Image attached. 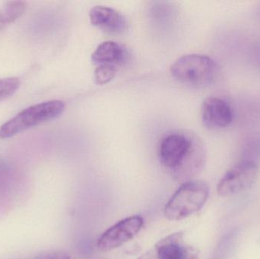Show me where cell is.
<instances>
[{"label":"cell","mask_w":260,"mask_h":259,"mask_svg":"<svg viewBox=\"0 0 260 259\" xmlns=\"http://www.w3.org/2000/svg\"><path fill=\"white\" fill-rule=\"evenodd\" d=\"M238 234V229L229 231L220 241L213 259H229L236 245Z\"/></svg>","instance_id":"12"},{"label":"cell","mask_w":260,"mask_h":259,"mask_svg":"<svg viewBox=\"0 0 260 259\" xmlns=\"http://www.w3.org/2000/svg\"><path fill=\"white\" fill-rule=\"evenodd\" d=\"M66 109L63 101L50 100L23 109L0 127V138H12L27 129L59 117Z\"/></svg>","instance_id":"4"},{"label":"cell","mask_w":260,"mask_h":259,"mask_svg":"<svg viewBox=\"0 0 260 259\" xmlns=\"http://www.w3.org/2000/svg\"><path fill=\"white\" fill-rule=\"evenodd\" d=\"M9 170L4 163L0 161V186L3 182H6L9 176Z\"/></svg>","instance_id":"16"},{"label":"cell","mask_w":260,"mask_h":259,"mask_svg":"<svg viewBox=\"0 0 260 259\" xmlns=\"http://www.w3.org/2000/svg\"><path fill=\"white\" fill-rule=\"evenodd\" d=\"M91 24L112 33H121L127 27V21L120 12L113 8L96 6L89 12Z\"/></svg>","instance_id":"9"},{"label":"cell","mask_w":260,"mask_h":259,"mask_svg":"<svg viewBox=\"0 0 260 259\" xmlns=\"http://www.w3.org/2000/svg\"><path fill=\"white\" fill-rule=\"evenodd\" d=\"M218 65L206 55L181 56L171 67L173 77L188 86L202 88L213 83L218 76Z\"/></svg>","instance_id":"2"},{"label":"cell","mask_w":260,"mask_h":259,"mask_svg":"<svg viewBox=\"0 0 260 259\" xmlns=\"http://www.w3.org/2000/svg\"><path fill=\"white\" fill-rule=\"evenodd\" d=\"M209 195V187L204 182L190 180L183 182L168 201L164 214L171 221L183 220L200 211Z\"/></svg>","instance_id":"3"},{"label":"cell","mask_w":260,"mask_h":259,"mask_svg":"<svg viewBox=\"0 0 260 259\" xmlns=\"http://www.w3.org/2000/svg\"><path fill=\"white\" fill-rule=\"evenodd\" d=\"M253 13H254L255 18L260 21V3L255 8L254 12H253Z\"/></svg>","instance_id":"18"},{"label":"cell","mask_w":260,"mask_h":259,"mask_svg":"<svg viewBox=\"0 0 260 259\" xmlns=\"http://www.w3.org/2000/svg\"><path fill=\"white\" fill-rule=\"evenodd\" d=\"M139 259H156V252L155 249H151L148 252H145L144 255H142Z\"/></svg>","instance_id":"17"},{"label":"cell","mask_w":260,"mask_h":259,"mask_svg":"<svg viewBox=\"0 0 260 259\" xmlns=\"http://www.w3.org/2000/svg\"><path fill=\"white\" fill-rule=\"evenodd\" d=\"M159 158L176 179L188 182L204 167L206 151L194 134L176 132L164 137L159 146Z\"/></svg>","instance_id":"1"},{"label":"cell","mask_w":260,"mask_h":259,"mask_svg":"<svg viewBox=\"0 0 260 259\" xmlns=\"http://www.w3.org/2000/svg\"><path fill=\"white\" fill-rule=\"evenodd\" d=\"M128 52L123 44L113 41L102 42L98 46L91 56L95 65H108L117 68L127 59Z\"/></svg>","instance_id":"10"},{"label":"cell","mask_w":260,"mask_h":259,"mask_svg":"<svg viewBox=\"0 0 260 259\" xmlns=\"http://www.w3.org/2000/svg\"><path fill=\"white\" fill-rule=\"evenodd\" d=\"M25 9V2L11 1L5 3L0 8V32L15 22L22 15Z\"/></svg>","instance_id":"11"},{"label":"cell","mask_w":260,"mask_h":259,"mask_svg":"<svg viewBox=\"0 0 260 259\" xmlns=\"http://www.w3.org/2000/svg\"><path fill=\"white\" fill-rule=\"evenodd\" d=\"M258 175L257 163L242 159L221 178L218 185V193L221 196L238 194L251 187Z\"/></svg>","instance_id":"5"},{"label":"cell","mask_w":260,"mask_h":259,"mask_svg":"<svg viewBox=\"0 0 260 259\" xmlns=\"http://www.w3.org/2000/svg\"><path fill=\"white\" fill-rule=\"evenodd\" d=\"M117 68L108 65H99L94 71V81L98 85H105L111 82L117 74Z\"/></svg>","instance_id":"14"},{"label":"cell","mask_w":260,"mask_h":259,"mask_svg":"<svg viewBox=\"0 0 260 259\" xmlns=\"http://www.w3.org/2000/svg\"><path fill=\"white\" fill-rule=\"evenodd\" d=\"M156 259H197L199 252L183 242V234L176 233L160 240L154 247Z\"/></svg>","instance_id":"8"},{"label":"cell","mask_w":260,"mask_h":259,"mask_svg":"<svg viewBox=\"0 0 260 259\" xmlns=\"http://www.w3.org/2000/svg\"><path fill=\"white\" fill-rule=\"evenodd\" d=\"M35 259H71L68 254L62 252H47L41 254Z\"/></svg>","instance_id":"15"},{"label":"cell","mask_w":260,"mask_h":259,"mask_svg":"<svg viewBox=\"0 0 260 259\" xmlns=\"http://www.w3.org/2000/svg\"><path fill=\"white\" fill-rule=\"evenodd\" d=\"M201 116L204 126L214 130L228 127L234 119L233 110L229 103L217 97H208L204 100Z\"/></svg>","instance_id":"7"},{"label":"cell","mask_w":260,"mask_h":259,"mask_svg":"<svg viewBox=\"0 0 260 259\" xmlns=\"http://www.w3.org/2000/svg\"><path fill=\"white\" fill-rule=\"evenodd\" d=\"M20 86L18 78L9 77L0 79V102L12 97Z\"/></svg>","instance_id":"13"},{"label":"cell","mask_w":260,"mask_h":259,"mask_svg":"<svg viewBox=\"0 0 260 259\" xmlns=\"http://www.w3.org/2000/svg\"><path fill=\"white\" fill-rule=\"evenodd\" d=\"M143 224V218L140 216H133L118 222L101 236L98 248L102 252H109L120 247L141 231Z\"/></svg>","instance_id":"6"}]
</instances>
